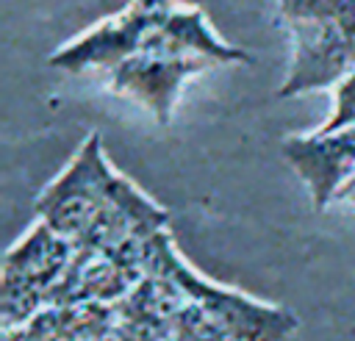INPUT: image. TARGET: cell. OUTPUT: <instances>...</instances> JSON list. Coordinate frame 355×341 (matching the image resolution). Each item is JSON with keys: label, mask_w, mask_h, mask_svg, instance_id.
<instances>
[{"label": "cell", "mask_w": 355, "mask_h": 341, "mask_svg": "<svg viewBox=\"0 0 355 341\" xmlns=\"http://www.w3.org/2000/svg\"><path fill=\"white\" fill-rule=\"evenodd\" d=\"M141 263L153 272L155 280L169 283L186 302L197 305L214 324L230 333L239 341H283L294 330V316L280 308H266L258 302L244 299L241 294L214 288L211 283L200 280L189 272L175 252L169 250L166 236L155 233L144 241Z\"/></svg>", "instance_id": "cell-1"}, {"label": "cell", "mask_w": 355, "mask_h": 341, "mask_svg": "<svg viewBox=\"0 0 355 341\" xmlns=\"http://www.w3.org/2000/svg\"><path fill=\"white\" fill-rule=\"evenodd\" d=\"M69 258V244L47 225L36 227L25 244L6 258L3 272V322L14 330V322H25L42 299L50 297L47 286L58 277Z\"/></svg>", "instance_id": "cell-2"}, {"label": "cell", "mask_w": 355, "mask_h": 341, "mask_svg": "<svg viewBox=\"0 0 355 341\" xmlns=\"http://www.w3.org/2000/svg\"><path fill=\"white\" fill-rule=\"evenodd\" d=\"M166 11V0H139L125 17H119L111 28V36L97 30L92 36H86L80 44L69 47L67 53L55 55L53 64H64L72 69H80L86 61H119L130 47L133 39L141 36V28L150 22H158V17Z\"/></svg>", "instance_id": "cell-3"}, {"label": "cell", "mask_w": 355, "mask_h": 341, "mask_svg": "<svg viewBox=\"0 0 355 341\" xmlns=\"http://www.w3.org/2000/svg\"><path fill=\"white\" fill-rule=\"evenodd\" d=\"M164 327L172 341H239L230 333H225L219 324H214L197 305L186 302L183 297H180L178 308L166 316Z\"/></svg>", "instance_id": "cell-4"}]
</instances>
